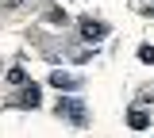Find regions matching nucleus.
<instances>
[{"mask_svg":"<svg viewBox=\"0 0 154 138\" xmlns=\"http://www.w3.org/2000/svg\"><path fill=\"white\" fill-rule=\"evenodd\" d=\"M62 119H69V123H77V127H85L89 123V115H85V107L77 104V100H58V107H54Z\"/></svg>","mask_w":154,"mask_h":138,"instance_id":"obj_1","label":"nucleus"},{"mask_svg":"<svg viewBox=\"0 0 154 138\" xmlns=\"http://www.w3.org/2000/svg\"><path fill=\"white\" fill-rule=\"evenodd\" d=\"M81 39H85V42L108 39V23H100V19H93V16H85V19H81Z\"/></svg>","mask_w":154,"mask_h":138,"instance_id":"obj_2","label":"nucleus"},{"mask_svg":"<svg viewBox=\"0 0 154 138\" xmlns=\"http://www.w3.org/2000/svg\"><path fill=\"white\" fill-rule=\"evenodd\" d=\"M50 84H54L58 92H77V88H81V77H77V73H66V69H54V73H50Z\"/></svg>","mask_w":154,"mask_h":138,"instance_id":"obj_3","label":"nucleus"},{"mask_svg":"<svg viewBox=\"0 0 154 138\" xmlns=\"http://www.w3.org/2000/svg\"><path fill=\"white\" fill-rule=\"evenodd\" d=\"M38 100H42V96H38L35 84H23V92L16 96V107H38Z\"/></svg>","mask_w":154,"mask_h":138,"instance_id":"obj_4","label":"nucleus"},{"mask_svg":"<svg viewBox=\"0 0 154 138\" xmlns=\"http://www.w3.org/2000/svg\"><path fill=\"white\" fill-rule=\"evenodd\" d=\"M127 127H135V131H146V127H150V115H146L143 107H131V115H127Z\"/></svg>","mask_w":154,"mask_h":138,"instance_id":"obj_5","label":"nucleus"},{"mask_svg":"<svg viewBox=\"0 0 154 138\" xmlns=\"http://www.w3.org/2000/svg\"><path fill=\"white\" fill-rule=\"evenodd\" d=\"M46 23H54V27H66V23H69V16H66V12H58V8H50V12H46Z\"/></svg>","mask_w":154,"mask_h":138,"instance_id":"obj_6","label":"nucleus"},{"mask_svg":"<svg viewBox=\"0 0 154 138\" xmlns=\"http://www.w3.org/2000/svg\"><path fill=\"white\" fill-rule=\"evenodd\" d=\"M8 84H16V88H23V84H27V77H23V69H12V73H8Z\"/></svg>","mask_w":154,"mask_h":138,"instance_id":"obj_7","label":"nucleus"},{"mask_svg":"<svg viewBox=\"0 0 154 138\" xmlns=\"http://www.w3.org/2000/svg\"><path fill=\"white\" fill-rule=\"evenodd\" d=\"M139 61L150 65V61H154V46H139Z\"/></svg>","mask_w":154,"mask_h":138,"instance_id":"obj_8","label":"nucleus"},{"mask_svg":"<svg viewBox=\"0 0 154 138\" xmlns=\"http://www.w3.org/2000/svg\"><path fill=\"white\" fill-rule=\"evenodd\" d=\"M16 4H23V0H4V8H16Z\"/></svg>","mask_w":154,"mask_h":138,"instance_id":"obj_9","label":"nucleus"}]
</instances>
